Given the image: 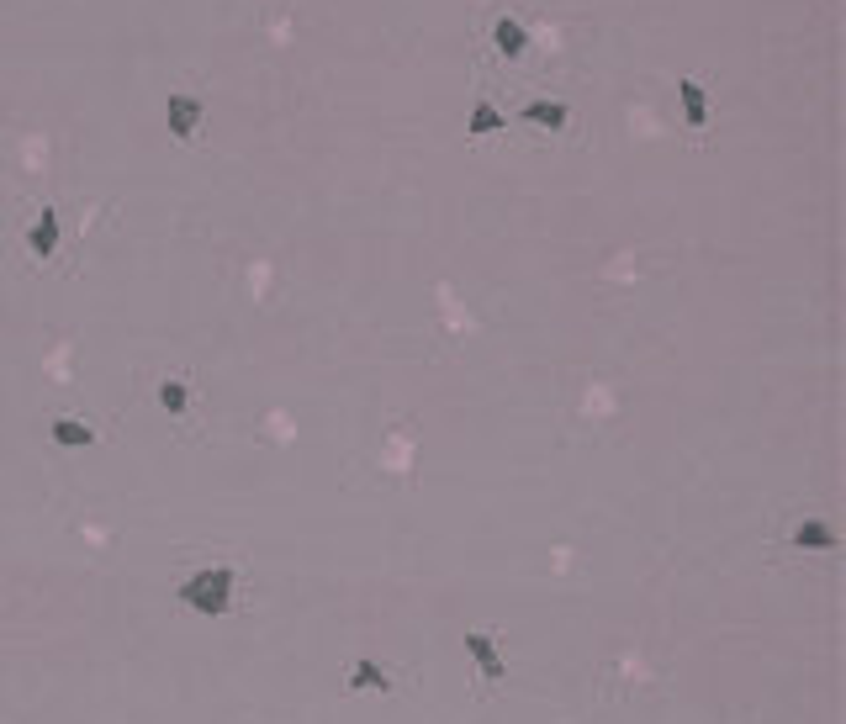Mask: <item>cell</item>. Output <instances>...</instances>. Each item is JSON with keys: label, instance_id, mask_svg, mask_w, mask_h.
<instances>
[{"label": "cell", "instance_id": "5", "mask_svg": "<svg viewBox=\"0 0 846 724\" xmlns=\"http://www.w3.org/2000/svg\"><path fill=\"white\" fill-rule=\"evenodd\" d=\"M677 101H683V117H688L693 133H704V127H709V96H704V85H698V80H677Z\"/></svg>", "mask_w": 846, "mask_h": 724}, {"label": "cell", "instance_id": "3", "mask_svg": "<svg viewBox=\"0 0 846 724\" xmlns=\"http://www.w3.org/2000/svg\"><path fill=\"white\" fill-rule=\"evenodd\" d=\"M164 117H170V133H175L180 143H191L196 127H201V96H170Z\"/></svg>", "mask_w": 846, "mask_h": 724}, {"label": "cell", "instance_id": "1", "mask_svg": "<svg viewBox=\"0 0 846 724\" xmlns=\"http://www.w3.org/2000/svg\"><path fill=\"white\" fill-rule=\"evenodd\" d=\"M233 587H238L233 566H201L196 577L180 582V603L196 608V614H207V619H217V614H228V608H233Z\"/></svg>", "mask_w": 846, "mask_h": 724}, {"label": "cell", "instance_id": "2", "mask_svg": "<svg viewBox=\"0 0 846 724\" xmlns=\"http://www.w3.org/2000/svg\"><path fill=\"white\" fill-rule=\"evenodd\" d=\"M466 651H471L476 666H482V682H503V677H508V666H503V651H498V640H492V629H466Z\"/></svg>", "mask_w": 846, "mask_h": 724}, {"label": "cell", "instance_id": "8", "mask_svg": "<svg viewBox=\"0 0 846 724\" xmlns=\"http://www.w3.org/2000/svg\"><path fill=\"white\" fill-rule=\"evenodd\" d=\"M349 688H355V693H386V688H392V672H386V666L381 661H355V666H349Z\"/></svg>", "mask_w": 846, "mask_h": 724}, {"label": "cell", "instance_id": "10", "mask_svg": "<svg viewBox=\"0 0 846 724\" xmlns=\"http://www.w3.org/2000/svg\"><path fill=\"white\" fill-rule=\"evenodd\" d=\"M492 43H498L503 59H519V53L529 48V43H524V27L513 22V16H498V22H492Z\"/></svg>", "mask_w": 846, "mask_h": 724}, {"label": "cell", "instance_id": "4", "mask_svg": "<svg viewBox=\"0 0 846 724\" xmlns=\"http://www.w3.org/2000/svg\"><path fill=\"white\" fill-rule=\"evenodd\" d=\"M48 439L59 444V450H85V444H96V429H90L85 418H53Z\"/></svg>", "mask_w": 846, "mask_h": 724}, {"label": "cell", "instance_id": "7", "mask_svg": "<svg viewBox=\"0 0 846 724\" xmlns=\"http://www.w3.org/2000/svg\"><path fill=\"white\" fill-rule=\"evenodd\" d=\"M519 117L529 127H550V133H561V127L572 122V111H566V101H524Z\"/></svg>", "mask_w": 846, "mask_h": 724}, {"label": "cell", "instance_id": "9", "mask_svg": "<svg viewBox=\"0 0 846 724\" xmlns=\"http://www.w3.org/2000/svg\"><path fill=\"white\" fill-rule=\"evenodd\" d=\"M794 545L799 550H836L841 540H836V529L825 524V518H804V524L794 529Z\"/></svg>", "mask_w": 846, "mask_h": 724}, {"label": "cell", "instance_id": "6", "mask_svg": "<svg viewBox=\"0 0 846 724\" xmlns=\"http://www.w3.org/2000/svg\"><path fill=\"white\" fill-rule=\"evenodd\" d=\"M27 249L43 254V259L59 254V212H53V207L38 212V222H32V233H27Z\"/></svg>", "mask_w": 846, "mask_h": 724}, {"label": "cell", "instance_id": "12", "mask_svg": "<svg viewBox=\"0 0 846 724\" xmlns=\"http://www.w3.org/2000/svg\"><path fill=\"white\" fill-rule=\"evenodd\" d=\"M159 402H164V413H186L191 407V392H186V381H159Z\"/></svg>", "mask_w": 846, "mask_h": 724}, {"label": "cell", "instance_id": "11", "mask_svg": "<svg viewBox=\"0 0 846 724\" xmlns=\"http://www.w3.org/2000/svg\"><path fill=\"white\" fill-rule=\"evenodd\" d=\"M466 127H471V138H492V133H503V127H508V117H503V111L492 106V101H476Z\"/></svg>", "mask_w": 846, "mask_h": 724}]
</instances>
